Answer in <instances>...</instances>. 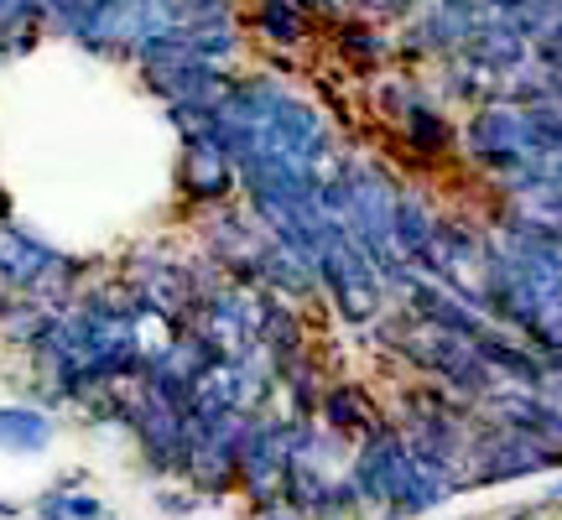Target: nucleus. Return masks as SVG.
I'll return each mask as SVG.
<instances>
[{"instance_id":"5","label":"nucleus","mask_w":562,"mask_h":520,"mask_svg":"<svg viewBox=\"0 0 562 520\" xmlns=\"http://www.w3.org/2000/svg\"><path fill=\"white\" fill-rule=\"evenodd\" d=\"M484 265H490V229H484V219H469V214H459V208H442L438 240H432V256H427V265H422V276L442 281L448 292H459L463 302L480 307Z\"/></svg>"},{"instance_id":"17","label":"nucleus","mask_w":562,"mask_h":520,"mask_svg":"<svg viewBox=\"0 0 562 520\" xmlns=\"http://www.w3.org/2000/svg\"><path fill=\"white\" fill-rule=\"evenodd\" d=\"M334 53L349 74H360V79H381L385 68L396 63V37H385L375 21L364 16H344L334 26Z\"/></svg>"},{"instance_id":"29","label":"nucleus","mask_w":562,"mask_h":520,"mask_svg":"<svg viewBox=\"0 0 562 520\" xmlns=\"http://www.w3.org/2000/svg\"><path fill=\"white\" fill-rule=\"evenodd\" d=\"M355 520H406V516H396V510H360Z\"/></svg>"},{"instance_id":"7","label":"nucleus","mask_w":562,"mask_h":520,"mask_svg":"<svg viewBox=\"0 0 562 520\" xmlns=\"http://www.w3.org/2000/svg\"><path fill=\"white\" fill-rule=\"evenodd\" d=\"M240 193V167L235 157L214 146V140H182V161H178V203L188 214H209V208H224Z\"/></svg>"},{"instance_id":"1","label":"nucleus","mask_w":562,"mask_h":520,"mask_svg":"<svg viewBox=\"0 0 562 520\" xmlns=\"http://www.w3.org/2000/svg\"><path fill=\"white\" fill-rule=\"evenodd\" d=\"M385 417L396 421V432L406 438V448H412L417 463H453V468H463L469 442H474L480 406L459 400L438 381H406L391 391Z\"/></svg>"},{"instance_id":"26","label":"nucleus","mask_w":562,"mask_h":520,"mask_svg":"<svg viewBox=\"0 0 562 520\" xmlns=\"http://www.w3.org/2000/svg\"><path fill=\"white\" fill-rule=\"evenodd\" d=\"M542 505L552 510V516H562V474H552L547 479V489H542Z\"/></svg>"},{"instance_id":"28","label":"nucleus","mask_w":562,"mask_h":520,"mask_svg":"<svg viewBox=\"0 0 562 520\" xmlns=\"http://www.w3.org/2000/svg\"><path fill=\"white\" fill-rule=\"evenodd\" d=\"M11 219H16V208H11V193L0 188V224H11Z\"/></svg>"},{"instance_id":"6","label":"nucleus","mask_w":562,"mask_h":520,"mask_svg":"<svg viewBox=\"0 0 562 520\" xmlns=\"http://www.w3.org/2000/svg\"><path fill=\"white\" fill-rule=\"evenodd\" d=\"M480 21L484 11L474 0H422L396 37V63H432L438 68V63L459 58L469 37L480 32Z\"/></svg>"},{"instance_id":"15","label":"nucleus","mask_w":562,"mask_h":520,"mask_svg":"<svg viewBox=\"0 0 562 520\" xmlns=\"http://www.w3.org/2000/svg\"><path fill=\"white\" fill-rule=\"evenodd\" d=\"M474 349H480V360L495 370V381H501L505 391H537V385L547 381L542 354H537L521 334L501 328V323H490L480 339H474Z\"/></svg>"},{"instance_id":"12","label":"nucleus","mask_w":562,"mask_h":520,"mask_svg":"<svg viewBox=\"0 0 562 520\" xmlns=\"http://www.w3.org/2000/svg\"><path fill=\"white\" fill-rule=\"evenodd\" d=\"M385 421V400L360 381V375H334L328 391H323L318 406V427H328L334 438L344 442H360L364 432H375Z\"/></svg>"},{"instance_id":"24","label":"nucleus","mask_w":562,"mask_h":520,"mask_svg":"<svg viewBox=\"0 0 562 520\" xmlns=\"http://www.w3.org/2000/svg\"><path fill=\"white\" fill-rule=\"evenodd\" d=\"M360 11H370V16H412L422 0H355Z\"/></svg>"},{"instance_id":"21","label":"nucleus","mask_w":562,"mask_h":520,"mask_svg":"<svg viewBox=\"0 0 562 520\" xmlns=\"http://www.w3.org/2000/svg\"><path fill=\"white\" fill-rule=\"evenodd\" d=\"M26 520H115V510L94 495V489H42L37 500L26 505Z\"/></svg>"},{"instance_id":"14","label":"nucleus","mask_w":562,"mask_h":520,"mask_svg":"<svg viewBox=\"0 0 562 520\" xmlns=\"http://www.w3.org/2000/svg\"><path fill=\"white\" fill-rule=\"evenodd\" d=\"M438 219H442V203L432 199V188L422 182H406L402 199H396V219H391V235H396V250L412 271L427 265L432 256V240H438Z\"/></svg>"},{"instance_id":"30","label":"nucleus","mask_w":562,"mask_h":520,"mask_svg":"<svg viewBox=\"0 0 562 520\" xmlns=\"http://www.w3.org/2000/svg\"><path fill=\"white\" fill-rule=\"evenodd\" d=\"M266 520H297V516H292V510H271V516H266Z\"/></svg>"},{"instance_id":"10","label":"nucleus","mask_w":562,"mask_h":520,"mask_svg":"<svg viewBox=\"0 0 562 520\" xmlns=\"http://www.w3.org/2000/svg\"><path fill=\"white\" fill-rule=\"evenodd\" d=\"M396 307H402L406 318L438 328V334H453V339H480L484 328H490V318H484L474 302H463L459 292H448L442 281L422 276V271L406 281V292L396 297Z\"/></svg>"},{"instance_id":"18","label":"nucleus","mask_w":562,"mask_h":520,"mask_svg":"<svg viewBox=\"0 0 562 520\" xmlns=\"http://www.w3.org/2000/svg\"><path fill=\"white\" fill-rule=\"evenodd\" d=\"M438 100L442 104H469V110H480V104L501 100V83L484 74L474 58H448L438 63Z\"/></svg>"},{"instance_id":"11","label":"nucleus","mask_w":562,"mask_h":520,"mask_svg":"<svg viewBox=\"0 0 562 520\" xmlns=\"http://www.w3.org/2000/svg\"><path fill=\"white\" fill-rule=\"evenodd\" d=\"M256 343H261V354L271 360V370H277V381H281L292 364H302L307 354H318L313 313H307V307H292V302H281V297H261V334H256Z\"/></svg>"},{"instance_id":"25","label":"nucleus","mask_w":562,"mask_h":520,"mask_svg":"<svg viewBox=\"0 0 562 520\" xmlns=\"http://www.w3.org/2000/svg\"><path fill=\"white\" fill-rule=\"evenodd\" d=\"M47 489H63V495L89 489V468H63V474H53V484H47Z\"/></svg>"},{"instance_id":"22","label":"nucleus","mask_w":562,"mask_h":520,"mask_svg":"<svg viewBox=\"0 0 562 520\" xmlns=\"http://www.w3.org/2000/svg\"><path fill=\"white\" fill-rule=\"evenodd\" d=\"M151 505H157L167 520H188L203 510V500L188 489V484H151Z\"/></svg>"},{"instance_id":"27","label":"nucleus","mask_w":562,"mask_h":520,"mask_svg":"<svg viewBox=\"0 0 562 520\" xmlns=\"http://www.w3.org/2000/svg\"><path fill=\"white\" fill-rule=\"evenodd\" d=\"M26 516V505H16V500H5V495H0V520H21Z\"/></svg>"},{"instance_id":"13","label":"nucleus","mask_w":562,"mask_h":520,"mask_svg":"<svg viewBox=\"0 0 562 520\" xmlns=\"http://www.w3.org/2000/svg\"><path fill=\"white\" fill-rule=\"evenodd\" d=\"M463 58H474L495 83H510L516 74L537 68V42L521 37L505 16H484L480 32H474L469 47H463Z\"/></svg>"},{"instance_id":"31","label":"nucleus","mask_w":562,"mask_h":520,"mask_svg":"<svg viewBox=\"0 0 562 520\" xmlns=\"http://www.w3.org/2000/svg\"><path fill=\"white\" fill-rule=\"evenodd\" d=\"M438 520H484V516H438Z\"/></svg>"},{"instance_id":"8","label":"nucleus","mask_w":562,"mask_h":520,"mask_svg":"<svg viewBox=\"0 0 562 520\" xmlns=\"http://www.w3.org/2000/svg\"><path fill=\"white\" fill-rule=\"evenodd\" d=\"M396 146H402V157L422 172H438L448 167L453 157H463V121H453V110L442 100H427L396 125Z\"/></svg>"},{"instance_id":"16","label":"nucleus","mask_w":562,"mask_h":520,"mask_svg":"<svg viewBox=\"0 0 562 520\" xmlns=\"http://www.w3.org/2000/svg\"><path fill=\"white\" fill-rule=\"evenodd\" d=\"M58 411L32 406V400H0V453L5 459H42L58 442Z\"/></svg>"},{"instance_id":"3","label":"nucleus","mask_w":562,"mask_h":520,"mask_svg":"<svg viewBox=\"0 0 562 520\" xmlns=\"http://www.w3.org/2000/svg\"><path fill=\"white\" fill-rule=\"evenodd\" d=\"M417 479L422 463L412 459L406 438L396 432V421L385 417L375 432H364L355 442V459H349V484L360 489L364 510H396L412 520V500H417Z\"/></svg>"},{"instance_id":"4","label":"nucleus","mask_w":562,"mask_h":520,"mask_svg":"<svg viewBox=\"0 0 562 520\" xmlns=\"http://www.w3.org/2000/svg\"><path fill=\"white\" fill-rule=\"evenodd\" d=\"M558 468L526 432H510L501 421H474V442L463 459V489L469 495H490V489H510L526 479H552Z\"/></svg>"},{"instance_id":"20","label":"nucleus","mask_w":562,"mask_h":520,"mask_svg":"<svg viewBox=\"0 0 562 520\" xmlns=\"http://www.w3.org/2000/svg\"><path fill=\"white\" fill-rule=\"evenodd\" d=\"M256 26L277 47H307V37H313V16H307L302 0H261L256 5Z\"/></svg>"},{"instance_id":"23","label":"nucleus","mask_w":562,"mask_h":520,"mask_svg":"<svg viewBox=\"0 0 562 520\" xmlns=\"http://www.w3.org/2000/svg\"><path fill=\"white\" fill-rule=\"evenodd\" d=\"M484 520H552V510H547L542 500H510V505H501V510H490Z\"/></svg>"},{"instance_id":"2","label":"nucleus","mask_w":562,"mask_h":520,"mask_svg":"<svg viewBox=\"0 0 562 520\" xmlns=\"http://www.w3.org/2000/svg\"><path fill=\"white\" fill-rule=\"evenodd\" d=\"M318 292H323V307H328L344 328H355V334H370V328L396 307L391 292H385L381 271L370 265V256H364L344 229H334L318 250Z\"/></svg>"},{"instance_id":"9","label":"nucleus","mask_w":562,"mask_h":520,"mask_svg":"<svg viewBox=\"0 0 562 520\" xmlns=\"http://www.w3.org/2000/svg\"><path fill=\"white\" fill-rule=\"evenodd\" d=\"M63 260H68V250H58V245L47 240V235H37L32 224H21V219L0 224V286H5L11 297H32Z\"/></svg>"},{"instance_id":"19","label":"nucleus","mask_w":562,"mask_h":520,"mask_svg":"<svg viewBox=\"0 0 562 520\" xmlns=\"http://www.w3.org/2000/svg\"><path fill=\"white\" fill-rule=\"evenodd\" d=\"M422 100H427V83H422L417 74H406V68H396V74L385 68L381 79L370 83V104H375V115H381L391 131H396Z\"/></svg>"}]
</instances>
